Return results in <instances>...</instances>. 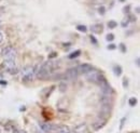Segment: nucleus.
Here are the masks:
<instances>
[{
  "mask_svg": "<svg viewBox=\"0 0 140 133\" xmlns=\"http://www.w3.org/2000/svg\"><path fill=\"white\" fill-rule=\"evenodd\" d=\"M58 66V63H55V62H45L39 65L38 68H35L36 70V76L39 79H43L45 80L46 78L51 77V75L53 73L54 68Z\"/></svg>",
  "mask_w": 140,
  "mask_h": 133,
  "instance_id": "obj_1",
  "label": "nucleus"
},
{
  "mask_svg": "<svg viewBox=\"0 0 140 133\" xmlns=\"http://www.w3.org/2000/svg\"><path fill=\"white\" fill-rule=\"evenodd\" d=\"M86 77H87V79L89 81L92 82H95V83H98V84H102L106 82V79L105 77L102 76L101 73H99L98 70H96L93 68L92 70H89L87 74H85Z\"/></svg>",
  "mask_w": 140,
  "mask_h": 133,
  "instance_id": "obj_2",
  "label": "nucleus"
},
{
  "mask_svg": "<svg viewBox=\"0 0 140 133\" xmlns=\"http://www.w3.org/2000/svg\"><path fill=\"white\" fill-rule=\"evenodd\" d=\"M36 76L35 67L32 66H25L21 70V78L23 81H32Z\"/></svg>",
  "mask_w": 140,
  "mask_h": 133,
  "instance_id": "obj_3",
  "label": "nucleus"
},
{
  "mask_svg": "<svg viewBox=\"0 0 140 133\" xmlns=\"http://www.w3.org/2000/svg\"><path fill=\"white\" fill-rule=\"evenodd\" d=\"M1 54L5 60H16V56H17L16 50L11 46H8V47H6V48H3Z\"/></svg>",
  "mask_w": 140,
  "mask_h": 133,
  "instance_id": "obj_4",
  "label": "nucleus"
},
{
  "mask_svg": "<svg viewBox=\"0 0 140 133\" xmlns=\"http://www.w3.org/2000/svg\"><path fill=\"white\" fill-rule=\"evenodd\" d=\"M39 127H40V129L45 132V133H50V132H55L57 129H58V127L55 124H52L50 123V122H40L39 123Z\"/></svg>",
  "mask_w": 140,
  "mask_h": 133,
  "instance_id": "obj_5",
  "label": "nucleus"
},
{
  "mask_svg": "<svg viewBox=\"0 0 140 133\" xmlns=\"http://www.w3.org/2000/svg\"><path fill=\"white\" fill-rule=\"evenodd\" d=\"M5 66L10 74H16L19 71L16 67L15 60H5Z\"/></svg>",
  "mask_w": 140,
  "mask_h": 133,
  "instance_id": "obj_6",
  "label": "nucleus"
},
{
  "mask_svg": "<svg viewBox=\"0 0 140 133\" xmlns=\"http://www.w3.org/2000/svg\"><path fill=\"white\" fill-rule=\"evenodd\" d=\"M79 71L77 69V67H73V68H70V69H68L66 73L64 75V78L65 79H70V80H73V79H77L78 76H79Z\"/></svg>",
  "mask_w": 140,
  "mask_h": 133,
  "instance_id": "obj_7",
  "label": "nucleus"
},
{
  "mask_svg": "<svg viewBox=\"0 0 140 133\" xmlns=\"http://www.w3.org/2000/svg\"><path fill=\"white\" fill-rule=\"evenodd\" d=\"M100 88H101V93H102V95L111 96V95L113 94V92H114V91H113V89L107 83V81L105 82V83L100 84Z\"/></svg>",
  "mask_w": 140,
  "mask_h": 133,
  "instance_id": "obj_8",
  "label": "nucleus"
},
{
  "mask_svg": "<svg viewBox=\"0 0 140 133\" xmlns=\"http://www.w3.org/2000/svg\"><path fill=\"white\" fill-rule=\"evenodd\" d=\"M77 69L79 71V74H87L89 70L93 69V66L91 64H81L77 67Z\"/></svg>",
  "mask_w": 140,
  "mask_h": 133,
  "instance_id": "obj_9",
  "label": "nucleus"
},
{
  "mask_svg": "<svg viewBox=\"0 0 140 133\" xmlns=\"http://www.w3.org/2000/svg\"><path fill=\"white\" fill-rule=\"evenodd\" d=\"M106 125V120L105 119H97L94 123H93V128L95 130H100L101 128H103Z\"/></svg>",
  "mask_w": 140,
  "mask_h": 133,
  "instance_id": "obj_10",
  "label": "nucleus"
},
{
  "mask_svg": "<svg viewBox=\"0 0 140 133\" xmlns=\"http://www.w3.org/2000/svg\"><path fill=\"white\" fill-rule=\"evenodd\" d=\"M86 130V124L85 123H81L77 125L74 129H73V133H83Z\"/></svg>",
  "mask_w": 140,
  "mask_h": 133,
  "instance_id": "obj_11",
  "label": "nucleus"
},
{
  "mask_svg": "<svg viewBox=\"0 0 140 133\" xmlns=\"http://www.w3.org/2000/svg\"><path fill=\"white\" fill-rule=\"evenodd\" d=\"M91 29H92L93 33L100 34L102 31V25L101 24H95V25H93V26L91 27Z\"/></svg>",
  "mask_w": 140,
  "mask_h": 133,
  "instance_id": "obj_12",
  "label": "nucleus"
},
{
  "mask_svg": "<svg viewBox=\"0 0 140 133\" xmlns=\"http://www.w3.org/2000/svg\"><path fill=\"white\" fill-rule=\"evenodd\" d=\"M113 71H114V74H115V76H117V77H120L122 75V73H123L122 67L120 65H115V66H114L113 67Z\"/></svg>",
  "mask_w": 140,
  "mask_h": 133,
  "instance_id": "obj_13",
  "label": "nucleus"
},
{
  "mask_svg": "<svg viewBox=\"0 0 140 133\" xmlns=\"http://www.w3.org/2000/svg\"><path fill=\"white\" fill-rule=\"evenodd\" d=\"M80 55H81V51H80V50H77V51H74V52L71 53V54L68 55V59L72 60V59H75V57H78V56H80Z\"/></svg>",
  "mask_w": 140,
  "mask_h": 133,
  "instance_id": "obj_14",
  "label": "nucleus"
},
{
  "mask_svg": "<svg viewBox=\"0 0 140 133\" xmlns=\"http://www.w3.org/2000/svg\"><path fill=\"white\" fill-rule=\"evenodd\" d=\"M58 133H71V132H70V129L68 127H66V125H63V127L59 128Z\"/></svg>",
  "mask_w": 140,
  "mask_h": 133,
  "instance_id": "obj_15",
  "label": "nucleus"
},
{
  "mask_svg": "<svg viewBox=\"0 0 140 133\" xmlns=\"http://www.w3.org/2000/svg\"><path fill=\"white\" fill-rule=\"evenodd\" d=\"M77 29L79 31H82V33H86V31H87V27H86L85 25H78Z\"/></svg>",
  "mask_w": 140,
  "mask_h": 133,
  "instance_id": "obj_16",
  "label": "nucleus"
},
{
  "mask_svg": "<svg viewBox=\"0 0 140 133\" xmlns=\"http://www.w3.org/2000/svg\"><path fill=\"white\" fill-rule=\"evenodd\" d=\"M116 26H117V23L115 21H109L108 22V27L109 28H115Z\"/></svg>",
  "mask_w": 140,
  "mask_h": 133,
  "instance_id": "obj_17",
  "label": "nucleus"
},
{
  "mask_svg": "<svg viewBox=\"0 0 140 133\" xmlns=\"http://www.w3.org/2000/svg\"><path fill=\"white\" fill-rule=\"evenodd\" d=\"M128 104L130 106H135L136 104H137V99H135V98H130L128 101Z\"/></svg>",
  "mask_w": 140,
  "mask_h": 133,
  "instance_id": "obj_18",
  "label": "nucleus"
},
{
  "mask_svg": "<svg viewBox=\"0 0 140 133\" xmlns=\"http://www.w3.org/2000/svg\"><path fill=\"white\" fill-rule=\"evenodd\" d=\"M98 13L100 14V15H105V13H106V8L103 6L101 7H99L98 8Z\"/></svg>",
  "mask_w": 140,
  "mask_h": 133,
  "instance_id": "obj_19",
  "label": "nucleus"
},
{
  "mask_svg": "<svg viewBox=\"0 0 140 133\" xmlns=\"http://www.w3.org/2000/svg\"><path fill=\"white\" fill-rule=\"evenodd\" d=\"M128 23H129V21H128V20H124V21H122L121 26L125 28V27H127V26H128Z\"/></svg>",
  "mask_w": 140,
  "mask_h": 133,
  "instance_id": "obj_20",
  "label": "nucleus"
},
{
  "mask_svg": "<svg viewBox=\"0 0 140 133\" xmlns=\"http://www.w3.org/2000/svg\"><path fill=\"white\" fill-rule=\"evenodd\" d=\"M106 39H107L108 41H113V40H114V36H113V34H109V35H107Z\"/></svg>",
  "mask_w": 140,
  "mask_h": 133,
  "instance_id": "obj_21",
  "label": "nucleus"
},
{
  "mask_svg": "<svg viewBox=\"0 0 140 133\" xmlns=\"http://www.w3.org/2000/svg\"><path fill=\"white\" fill-rule=\"evenodd\" d=\"M118 48H120V50H121V51L123 52V53H125V52H126V48H125L124 43H121L120 46H118Z\"/></svg>",
  "mask_w": 140,
  "mask_h": 133,
  "instance_id": "obj_22",
  "label": "nucleus"
},
{
  "mask_svg": "<svg viewBox=\"0 0 140 133\" xmlns=\"http://www.w3.org/2000/svg\"><path fill=\"white\" fill-rule=\"evenodd\" d=\"M13 133H27L24 130H20V129H13Z\"/></svg>",
  "mask_w": 140,
  "mask_h": 133,
  "instance_id": "obj_23",
  "label": "nucleus"
},
{
  "mask_svg": "<svg viewBox=\"0 0 140 133\" xmlns=\"http://www.w3.org/2000/svg\"><path fill=\"white\" fill-rule=\"evenodd\" d=\"M115 48H116V46H115V45H113V43H111V45L108 46V49H109V50H114Z\"/></svg>",
  "mask_w": 140,
  "mask_h": 133,
  "instance_id": "obj_24",
  "label": "nucleus"
},
{
  "mask_svg": "<svg viewBox=\"0 0 140 133\" xmlns=\"http://www.w3.org/2000/svg\"><path fill=\"white\" fill-rule=\"evenodd\" d=\"M91 41H92L94 45H97V39L94 37V36H91Z\"/></svg>",
  "mask_w": 140,
  "mask_h": 133,
  "instance_id": "obj_25",
  "label": "nucleus"
},
{
  "mask_svg": "<svg viewBox=\"0 0 140 133\" xmlns=\"http://www.w3.org/2000/svg\"><path fill=\"white\" fill-rule=\"evenodd\" d=\"M56 56H57V53L56 52H53L52 54L49 55V59H53V57H56Z\"/></svg>",
  "mask_w": 140,
  "mask_h": 133,
  "instance_id": "obj_26",
  "label": "nucleus"
},
{
  "mask_svg": "<svg viewBox=\"0 0 140 133\" xmlns=\"http://www.w3.org/2000/svg\"><path fill=\"white\" fill-rule=\"evenodd\" d=\"M3 39H5V36H3V33H1V31H0V43H2Z\"/></svg>",
  "mask_w": 140,
  "mask_h": 133,
  "instance_id": "obj_27",
  "label": "nucleus"
},
{
  "mask_svg": "<svg viewBox=\"0 0 140 133\" xmlns=\"http://www.w3.org/2000/svg\"><path fill=\"white\" fill-rule=\"evenodd\" d=\"M125 120H126V118H123V119L121 120V127H120V129H123V125H124V122H125Z\"/></svg>",
  "mask_w": 140,
  "mask_h": 133,
  "instance_id": "obj_28",
  "label": "nucleus"
},
{
  "mask_svg": "<svg viewBox=\"0 0 140 133\" xmlns=\"http://www.w3.org/2000/svg\"><path fill=\"white\" fill-rule=\"evenodd\" d=\"M128 21H130V22H135L136 21V17L134 15H129V20Z\"/></svg>",
  "mask_w": 140,
  "mask_h": 133,
  "instance_id": "obj_29",
  "label": "nucleus"
},
{
  "mask_svg": "<svg viewBox=\"0 0 140 133\" xmlns=\"http://www.w3.org/2000/svg\"><path fill=\"white\" fill-rule=\"evenodd\" d=\"M129 8H130V6L125 7V8H124V12H125V13H128V12H129Z\"/></svg>",
  "mask_w": 140,
  "mask_h": 133,
  "instance_id": "obj_30",
  "label": "nucleus"
},
{
  "mask_svg": "<svg viewBox=\"0 0 140 133\" xmlns=\"http://www.w3.org/2000/svg\"><path fill=\"white\" fill-rule=\"evenodd\" d=\"M127 84H128V82H127V80H126V78H125L124 81H123V85H124V87H127Z\"/></svg>",
  "mask_w": 140,
  "mask_h": 133,
  "instance_id": "obj_31",
  "label": "nucleus"
},
{
  "mask_svg": "<svg viewBox=\"0 0 140 133\" xmlns=\"http://www.w3.org/2000/svg\"><path fill=\"white\" fill-rule=\"evenodd\" d=\"M0 84H2V85H7V81H3V80H0Z\"/></svg>",
  "mask_w": 140,
  "mask_h": 133,
  "instance_id": "obj_32",
  "label": "nucleus"
},
{
  "mask_svg": "<svg viewBox=\"0 0 140 133\" xmlns=\"http://www.w3.org/2000/svg\"><path fill=\"white\" fill-rule=\"evenodd\" d=\"M136 63H137V66H139V59H137V61H136Z\"/></svg>",
  "mask_w": 140,
  "mask_h": 133,
  "instance_id": "obj_33",
  "label": "nucleus"
},
{
  "mask_svg": "<svg viewBox=\"0 0 140 133\" xmlns=\"http://www.w3.org/2000/svg\"><path fill=\"white\" fill-rule=\"evenodd\" d=\"M121 1H122V2H123V1H124V0H121Z\"/></svg>",
  "mask_w": 140,
  "mask_h": 133,
  "instance_id": "obj_34",
  "label": "nucleus"
},
{
  "mask_svg": "<svg viewBox=\"0 0 140 133\" xmlns=\"http://www.w3.org/2000/svg\"><path fill=\"white\" fill-rule=\"evenodd\" d=\"M0 133H1V131H0Z\"/></svg>",
  "mask_w": 140,
  "mask_h": 133,
  "instance_id": "obj_35",
  "label": "nucleus"
}]
</instances>
